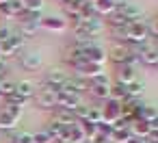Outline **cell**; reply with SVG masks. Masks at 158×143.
I'll use <instances>...</instances> for the list:
<instances>
[{"mask_svg": "<svg viewBox=\"0 0 158 143\" xmlns=\"http://www.w3.org/2000/svg\"><path fill=\"white\" fill-rule=\"evenodd\" d=\"M108 59L115 65H132V67H136V63H139V54H134L128 44H117V41L110 46Z\"/></svg>", "mask_w": 158, "mask_h": 143, "instance_id": "6da1fadb", "label": "cell"}, {"mask_svg": "<svg viewBox=\"0 0 158 143\" xmlns=\"http://www.w3.org/2000/svg\"><path fill=\"white\" fill-rule=\"evenodd\" d=\"M102 31H104V22L98 15L89 18V20H80L78 24H74V35L76 37H85V39H95Z\"/></svg>", "mask_w": 158, "mask_h": 143, "instance_id": "7a4b0ae2", "label": "cell"}, {"mask_svg": "<svg viewBox=\"0 0 158 143\" xmlns=\"http://www.w3.org/2000/svg\"><path fill=\"white\" fill-rule=\"evenodd\" d=\"M126 31H128V46H141V44H147L149 39V26L143 20L128 24Z\"/></svg>", "mask_w": 158, "mask_h": 143, "instance_id": "3957f363", "label": "cell"}, {"mask_svg": "<svg viewBox=\"0 0 158 143\" xmlns=\"http://www.w3.org/2000/svg\"><path fill=\"white\" fill-rule=\"evenodd\" d=\"M89 93H91L95 100L106 102V100L110 98V80H108V76H106V74H100V76H95L93 80H89Z\"/></svg>", "mask_w": 158, "mask_h": 143, "instance_id": "277c9868", "label": "cell"}, {"mask_svg": "<svg viewBox=\"0 0 158 143\" xmlns=\"http://www.w3.org/2000/svg\"><path fill=\"white\" fill-rule=\"evenodd\" d=\"M22 46H24V37L20 35V31H13V35L0 44V52H2V59H9V57H18L22 52Z\"/></svg>", "mask_w": 158, "mask_h": 143, "instance_id": "5b68a950", "label": "cell"}, {"mask_svg": "<svg viewBox=\"0 0 158 143\" xmlns=\"http://www.w3.org/2000/svg\"><path fill=\"white\" fill-rule=\"evenodd\" d=\"M74 69H76V76H80V78H85V80H93L95 76H100V74H104V65H95V63H89V61H78L76 65H74Z\"/></svg>", "mask_w": 158, "mask_h": 143, "instance_id": "8992f818", "label": "cell"}, {"mask_svg": "<svg viewBox=\"0 0 158 143\" xmlns=\"http://www.w3.org/2000/svg\"><path fill=\"white\" fill-rule=\"evenodd\" d=\"M80 104H82V95H78V93H65V91H59V95H56V106H59L61 111L74 113V108L80 106Z\"/></svg>", "mask_w": 158, "mask_h": 143, "instance_id": "52a82bcc", "label": "cell"}, {"mask_svg": "<svg viewBox=\"0 0 158 143\" xmlns=\"http://www.w3.org/2000/svg\"><path fill=\"white\" fill-rule=\"evenodd\" d=\"M67 74L65 72H61V69H50V72H46V76H44V87H48V89H54V91H61V87L67 82Z\"/></svg>", "mask_w": 158, "mask_h": 143, "instance_id": "ba28073f", "label": "cell"}, {"mask_svg": "<svg viewBox=\"0 0 158 143\" xmlns=\"http://www.w3.org/2000/svg\"><path fill=\"white\" fill-rule=\"evenodd\" d=\"M56 95H59V91L44 87L35 93V102L39 108H56Z\"/></svg>", "mask_w": 158, "mask_h": 143, "instance_id": "9c48e42d", "label": "cell"}, {"mask_svg": "<svg viewBox=\"0 0 158 143\" xmlns=\"http://www.w3.org/2000/svg\"><path fill=\"white\" fill-rule=\"evenodd\" d=\"M119 15H123L126 20H130V22H139V20H143V9L139 7V5H134V2H130V0H126V2H121L117 9H115Z\"/></svg>", "mask_w": 158, "mask_h": 143, "instance_id": "30bf717a", "label": "cell"}, {"mask_svg": "<svg viewBox=\"0 0 158 143\" xmlns=\"http://www.w3.org/2000/svg\"><path fill=\"white\" fill-rule=\"evenodd\" d=\"M102 115H104V121L115 124L117 119H121V102L108 98V100L104 102V106H102Z\"/></svg>", "mask_w": 158, "mask_h": 143, "instance_id": "8fae6325", "label": "cell"}, {"mask_svg": "<svg viewBox=\"0 0 158 143\" xmlns=\"http://www.w3.org/2000/svg\"><path fill=\"white\" fill-rule=\"evenodd\" d=\"M41 63H44V59H41V52H39V50H31V52H26V54H20V65H22L24 69H28V72L39 69Z\"/></svg>", "mask_w": 158, "mask_h": 143, "instance_id": "7c38bea8", "label": "cell"}, {"mask_svg": "<svg viewBox=\"0 0 158 143\" xmlns=\"http://www.w3.org/2000/svg\"><path fill=\"white\" fill-rule=\"evenodd\" d=\"M61 91L82 95L85 91H89V80H85V78H80V76H72V78H67V82L61 87Z\"/></svg>", "mask_w": 158, "mask_h": 143, "instance_id": "4fadbf2b", "label": "cell"}, {"mask_svg": "<svg viewBox=\"0 0 158 143\" xmlns=\"http://www.w3.org/2000/svg\"><path fill=\"white\" fill-rule=\"evenodd\" d=\"M106 59H108V54H106V50H104L100 44H93L91 48H87V50H85V61H89V63L104 65V63H106Z\"/></svg>", "mask_w": 158, "mask_h": 143, "instance_id": "5bb4252c", "label": "cell"}, {"mask_svg": "<svg viewBox=\"0 0 158 143\" xmlns=\"http://www.w3.org/2000/svg\"><path fill=\"white\" fill-rule=\"evenodd\" d=\"M136 67L132 65H117V72H115V80L119 85H130L132 80H136Z\"/></svg>", "mask_w": 158, "mask_h": 143, "instance_id": "9a60e30c", "label": "cell"}, {"mask_svg": "<svg viewBox=\"0 0 158 143\" xmlns=\"http://www.w3.org/2000/svg\"><path fill=\"white\" fill-rule=\"evenodd\" d=\"M22 13H24L22 0H9V2L0 5V15H5V18H20Z\"/></svg>", "mask_w": 158, "mask_h": 143, "instance_id": "2e32d148", "label": "cell"}, {"mask_svg": "<svg viewBox=\"0 0 158 143\" xmlns=\"http://www.w3.org/2000/svg\"><path fill=\"white\" fill-rule=\"evenodd\" d=\"M39 26H44L46 31H52V33H63V31L67 28V20L56 18V15H48V18H44V20H41V24H39Z\"/></svg>", "mask_w": 158, "mask_h": 143, "instance_id": "e0dca14e", "label": "cell"}, {"mask_svg": "<svg viewBox=\"0 0 158 143\" xmlns=\"http://www.w3.org/2000/svg\"><path fill=\"white\" fill-rule=\"evenodd\" d=\"M93 2V11H95V15L100 18V15H110V13H115V9H117V5L113 2V0H91Z\"/></svg>", "mask_w": 158, "mask_h": 143, "instance_id": "ac0fdd59", "label": "cell"}, {"mask_svg": "<svg viewBox=\"0 0 158 143\" xmlns=\"http://www.w3.org/2000/svg\"><path fill=\"white\" fill-rule=\"evenodd\" d=\"M126 87V95L130 98V100H141V95L145 93V82L141 80V78H136V80H132L130 85H123Z\"/></svg>", "mask_w": 158, "mask_h": 143, "instance_id": "d6986e66", "label": "cell"}, {"mask_svg": "<svg viewBox=\"0 0 158 143\" xmlns=\"http://www.w3.org/2000/svg\"><path fill=\"white\" fill-rule=\"evenodd\" d=\"M15 93L26 98V100L35 98V82L33 80H18L15 82Z\"/></svg>", "mask_w": 158, "mask_h": 143, "instance_id": "ffe728a7", "label": "cell"}, {"mask_svg": "<svg viewBox=\"0 0 158 143\" xmlns=\"http://www.w3.org/2000/svg\"><path fill=\"white\" fill-rule=\"evenodd\" d=\"M130 130H132L134 137H143V139H147V134L152 132V126H149L145 119H134V121L130 124Z\"/></svg>", "mask_w": 158, "mask_h": 143, "instance_id": "44dd1931", "label": "cell"}, {"mask_svg": "<svg viewBox=\"0 0 158 143\" xmlns=\"http://www.w3.org/2000/svg\"><path fill=\"white\" fill-rule=\"evenodd\" d=\"M15 126H18V119H15L13 115H9L5 108L0 111V130L11 132V130H15Z\"/></svg>", "mask_w": 158, "mask_h": 143, "instance_id": "7402d4cb", "label": "cell"}, {"mask_svg": "<svg viewBox=\"0 0 158 143\" xmlns=\"http://www.w3.org/2000/svg\"><path fill=\"white\" fill-rule=\"evenodd\" d=\"M130 137H132L130 126H126V128H115V130L110 132V143H128Z\"/></svg>", "mask_w": 158, "mask_h": 143, "instance_id": "603a6c76", "label": "cell"}, {"mask_svg": "<svg viewBox=\"0 0 158 143\" xmlns=\"http://www.w3.org/2000/svg\"><path fill=\"white\" fill-rule=\"evenodd\" d=\"M52 119L59 121L61 126H74V124H78L76 117H74V113H69V111H61V108L56 111V115H54Z\"/></svg>", "mask_w": 158, "mask_h": 143, "instance_id": "cb8c5ba5", "label": "cell"}, {"mask_svg": "<svg viewBox=\"0 0 158 143\" xmlns=\"http://www.w3.org/2000/svg\"><path fill=\"white\" fill-rule=\"evenodd\" d=\"M11 93H15V82L11 80V78H0V95L2 98H9Z\"/></svg>", "mask_w": 158, "mask_h": 143, "instance_id": "d4e9b609", "label": "cell"}, {"mask_svg": "<svg viewBox=\"0 0 158 143\" xmlns=\"http://www.w3.org/2000/svg\"><path fill=\"white\" fill-rule=\"evenodd\" d=\"M63 9H65V18L72 20L74 24H78V22L82 20V15H80V7H78V5H65Z\"/></svg>", "mask_w": 158, "mask_h": 143, "instance_id": "484cf974", "label": "cell"}, {"mask_svg": "<svg viewBox=\"0 0 158 143\" xmlns=\"http://www.w3.org/2000/svg\"><path fill=\"white\" fill-rule=\"evenodd\" d=\"M46 132L50 134V139H52V141H59V137H61V124H59V121H54V119H50V121H48V126H46Z\"/></svg>", "mask_w": 158, "mask_h": 143, "instance_id": "4316f807", "label": "cell"}, {"mask_svg": "<svg viewBox=\"0 0 158 143\" xmlns=\"http://www.w3.org/2000/svg\"><path fill=\"white\" fill-rule=\"evenodd\" d=\"M37 28H39V24H33V22H22V24H20V35L26 39V37L35 35V33H37Z\"/></svg>", "mask_w": 158, "mask_h": 143, "instance_id": "83f0119b", "label": "cell"}, {"mask_svg": "<svg viewBox=\"0 0 158 143\" xmlns=\"http://www.w3.org/2000/svg\"><path fill=\"white\" fill-rule=\"evenodd\" d=\"M2 104H9V106H22V108H24V106L28 104V100H26V98H22V95H18V93H11L9 98H5V102H2Z\"/></svg>", "mask_w": 158, "mask_h": 143, "instance_id": "f1b7e54d", "label": "cell"}, {"mask_svg": "<svg viewBox=\"0 0 158 143\" xmlns=\"http://www.w3.org/2000/svg\"><path fill=\"white\" fill-rule=\"evenodd\" d=\"M80 124V128H82V132H85V137H87V141L98 132V124H93V121H89V119H85V121H78Z\"/></svg>", "mask_w": 158, "mask_h": 143, "instance_id": "f546056e", "label": "cell"}, {"mask_svg": "<svg viewBox=\"0 0 158 143\" xmlns=\"http://www.w3.org/2000/svg\"><path fill=\"white\" fill-rule=\"evenodd\" d=\"M89 121H93V124H102L104 121V115H102V106H91L89 108V117H87Z\"/></svg>", "mask_w": 158, "mask_h": 143, "instance_id": "4dcf8cb0", "label": "cell"}, {"mask_svg": "<svg viewBox=\"0 0 158 143\" xmlns=\"http://www.w3.org/2000/svg\"><path fill=\"white\" fill-rule=\"evenodd\" d=\"M89 108H91V106H87L85 102H82L80 106H76V108H74V117H76V121H85V119L89 117Z\"/></svg>", "mask_w": 158, "mask_h": 143, "instance_id": "1f68e13d", "label": "cell"}, {"mask_svg": "<svg viewBox=\"0 0 158 143\" xmlns=\"http://www.w3.org/2000/svg\"><path fill=\"white\" fill-rule=\"evenodd\" d=\"M24 11H41L44 9V0H22Z\"/></svg>", "mask_w": 158, "mask_h": 143, "instance_id": "d6a6232c", "label": "cell"}, {"mask_svg": "<svg viewBox=\"0 0 158 143\" xmlns=\"http://www.w3.org/2000/svg\"><path fill=\"white\" fill-rule=\"evenodd\" d=\"M33 141H35V143H52V139H50V134H48L46 130L35 132V134H33Z\"/></svg>", "mask_w": 158, "mask_h": 143, "instance_id": "836d02e7", "label": "cell"}, {"mask_svg": "<svg viewBox=\"0 0 158 143\" xmlns=\"http://www.w3.org/2000/svg\"><path fill=\"white\" fill-rule=\"evenodd\" d=\"M89 143H110V139H108V134H104V132H95L91 139H89Z\"/></svg>", "mask_w": 158, "mask_h": 143, "instance_id": "e575fe53", "label": "cell"}, {"mask_svg": "<svg viewBox=\"0 0 158 143\" xmlns=\"http://www.w3.org/2000/svg\"><path fill=\"white\" fill-rule=\"evenodd\" d=\"M11 35H13V28H11V26H7V24H2V26H0V44H2V41H7Z\"/></svg>", "mask_w": 158, "mask_h": 143, "instance_id": "d590c367", "label": "cell"}, {"mask_svg": "<svg viewBox=\"0 0 158 143\" xmlns=\"http://www.w3.org/2000/svg\"><path fill=\"white\" fill-rule=\"evenodd\" d=\"M2 108H5V111H7L9 115H13V117H15V119L20 121V117H22V106H9V104H5Z\"/></svg>", "mask_w": 158, "mask_h": 143, "instance_id": "8d00e7d4", "label": "cell"}, {"mask_svg": "<svg viewBox=\"0 0 158 143\" xmlns=\"http://www.w3.org/2000/svg\"><path fill=\"white\" fill-rule=\"evenodd\" d=\"M5 143H20V132H15V130L7 132V137H5Z\"/></svg>", "mask_w": 158, "mask_h": 143, "instance_id": "74e56055", "label": "cell"}, {"mask_svg": "<svg viewBox=\"0 0 158 143\" xmlns=\"http://www.w3.org/2000/svg\"><path fill=\"white\" fill-rule=\"evenodd\" d=\"M20 143H35L33 141V132H20Z\"/></svg>", "mask_w": 158, "mask_h": 143, "instance_id": "f35d334b", "label": "cell"}, {"mask_svg": "<svg viewBox=\"0 0 158 143\" xmlns=\"http://www.w3.org/2000/svg\"><path fill=\"white\" fill-rule=\"evenodd\" d=\"M147 143H158V128H152V132L147 134Z\"/></svg>", "mask_w": 158, "mask_h": 143, "instance_id": "ab89813d", "label": "cell"}, {"mask_svg": "<svg viewBox=\"0 0 158 143\" xmlns=\"http://www.w3.org/2000/svg\"><path fill=\"white\" fill-rule=\"evenodd\" d=\"M147 26H149V35L158 37V20H154V24H147Z\"/></svg>", "mask_w": 158, "mask_h": 143, "instance_id": "60d3db41", "label": "cell"}, {"mask_svg": "<svg viewBox=\"0 0 158 143\" xmlns=\"http://www.w3.org/2000/svg\"><path fill=\"white\" fill-rule=\"evenodd\" d=\"M5 76H7V61L0 59V78H5Z\"/></svg>", "mask_w": 158, "mask_h": 143, "instance_id": "b9f144b4", "label": "cell"}, {"mask_svg": "<svg viewBox=\"0 0 158 143\" xmlns=\"http://www.w3.org/2000/svg\"><path fill=\"white\" fill-rule=\"evenodd\" d=\"M128 143H147V139H143V137H134V134H132V137L128 139Z\"/></svg>", "mask_w": 158, "mask_h": 143, "instance_id": "7bdbcfd3", "label": "cell"}, {"mask_svg": "<svg viewBox=\"0 0 158 143\" xmlns=\"http://www.w3.org/2000/svg\"><path fill=\"white\" fill-rule=\"evenodd\" d=\"M5 2H9V0H0V5H5Z\"/></svg>", "mask_w": 158, "mask_h": 143, "instance_id": "ee69618b", "label": "cell"}, {"mask_svg": "<svg viewBox=\"0 0 158 143\" xmlns=\"http://www.w3.org/2000/svg\"><path fill=\"white\" fill-rule=\"evenodd\" d=\"M2 102H5V98H2V95H0V104H2Z\"/></svg>", "mask_w": 158, "mask_h": 143, "instance_id": "f6af8a7d", "label": "cell"}, {"mask_svg": "<svg viewBox=\"0 0 158 143\" xmlns=\"http://www.w3.org/2000/svg\"><path fill=\"white\" fill-rule=\"evenodd\" d=\"M0 59H2V52H0Z\"/></svg>", "mask_w": 158, "mask_h": 143, "instance_id": "bcb514c9", "label": "cell"}, {"mask_svg": "<svg viewBox=\"0 0 158 143\" xmlns=\"http://www.w3.org/2000/svg\"><path fill=\"white\" fill-rule=\"evenodd\" d=\"M156 69H158V65H156Z\"/></svg>", "mask_w": 158, "mask_h": 143, "instance_id": "7dc6e473", "label": "cell"}]
</instances>
